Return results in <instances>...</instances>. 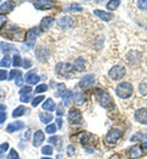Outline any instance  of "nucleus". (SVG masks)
Here are the masks:
<instances>
[{
  "label": "nucleus",
  "mask_w": 147,
  "mask_h": 159,
  "mask_svg": "<svg viewBox=\"0 0 147 159\" xmlns=\"http://www.w3.org/2000/svg\"><path fill=\"white\" fill-rule=\"evenodd\" d=\"M141 147H142V148H145V149L147 151V141H146V142H144V143H142V146H141Z\"/></svg>",
  "instance_id": "nucleus-54"
},
{
  "label": "nucleus",
  "mask_w": 147,
  "mask_h": 159,
  "mask_svg": "<svg viewBox=\"0 0 147 159\" xmlns=\"http://www.w3.org/2000/svg\"><path fill=\"white\" fill-rule=\"evenodd\" d=\"M63 114H64V104L63 103H60V104L57 107V115L60 118Z\"/></svg>",
  "instance_id": "nucleus-42"
},
{
  "label": "nucleus",
  "mask_w": 147,
  "mask_h": 159,
  "mask_svg": "<svg viewBox=\"0 0 147 159\" xmlns=\"http://www.w3.org/2000/svg\"><path fill=\"white\" fill-rule=\"evenodd\" d=\"M0 48H1V50L5 54H9V53H14V54L16 53V54H19V50L14 45H11L9 43H0Z\"/></svg>",
  "instance_id": "nucleus-24"
},
{
  "label": "nucleus",
  "mask_w": 147,
  "mask_h": 159,
  "mask_svg": "<svg viewBox=\"0 0 147 159\" xmlns=\"http://www.w3.org/2000/svg\"><path fill=\"white\" fill-rule=\"evenodd\" d=\"M6 118H7V115H6V111H0V124L5 122Z\"/></svg>",
  "instance_id": "nucleus-46"
},
{
  "label": "nucleus",
  "mask_w": 147,
  "mask_h": 159,
  "mask_svg": "<svg viewBox=\"0 0 147 159\" xmlns=\"http://www.w3.org/2000/svg\"><path fill=\"white\" fill-rule=\"evenodd\" d=\"M7 149H9V143H7V142L0 144V158L2 157V153H5Z\"/></svg>",
  "instance_id": "nucleus-39"
},
{
  "label": "nucleus",
  "mask_w": 147,
  "mask_h": 159,
  "mask_svg": "<svg viewBox=\"0 0 147 159\" xmlns=\"http://www.w3.org/2000/svg\"><path fill=\"white\" fill-rule=\"evenodd\" d=\"M145 67H146V70H147V58H146V60H145Z\"/></svg>",
  "instance_id": "nucleus-55"
},
{
  "label": "nucleus",
  "mask_w": 147,
  "mask_h": 159,
  "mask_svg": "<svg viewBox=\"0 0 147 159\" xmlns=\"http://www.w3.org/2000/svg\"><path fill=\"white\" fill-rule=\"evenodd\" d=\"M147 139V130H142V131H137L136 134H134L130 137V141L131 142H139V141H144V139Z\"/></svg>",
  "instance_id": "nucleus-23"
},
{
  "label": "nucleus",
  "mask_w": 147,
  "mask_h": 159,
  "mask_svg": "<svg viewBox=\"0 0 147 159\" xmlns=\"http://www.w3.org/2000/svg\"><path fill=\"white\" fill-rule=\"evenodd\" d=\"M134 119L141 125H147V107H141L135 110Z\"/></svg>",
  "instance_id": "nucleus-6"
},
{
  "label": "nucleus",
  "mask_w": 147,
  "mask_h": 159,
  "mask_svg": "<svg viewBox=\"0 0 147 159\" xmlns=\"http://www.w3.org/2000/svg\"><path fill=\"white\" fill-rule=\"evenodd\" d=\"M20 76H22V72L19 71V70H12V71L9 72V80L10 81H14V80L19 79Z\"/></svg>",
  "instance_id": "nucleus-30"
},
{
  "label": "nucleus",
  "mask_w": 147,
  "mask_h": 159,
  "mask_svg": "<svg viewBox=\"0 0 147 159\" xmlns=\"http://www.w3.org/2000/svg\"><path fill=\"white\" fill-rule=\"evenodd\" d=\"M126 75V69L123 65H114L113 67H110V70L108 71V76L109 79L113 81H119Z\"/></svg>",
  "instance_id": "nucleus-3"
},
{
  "label": "nucleus",
  "mask_w": 147,
  "mask_h": 159,
  "mask_svg": "<svg viewBox=\"0 0 147 159\" xmlns=\"http://www.w3.org/2000/svg\"><path fill=\"white\" fill-rule=\"evenodd\" d=\"M66 151H67L66 153H67V156H69V157H71V156H74V154H75V152H76V149H75V147H74L72 144H70V146H67V147H66Z\"/></svg>",
  "instance_id": "nucleus-41"
},
{
  "label": "nucleus",
  "mask_w": 147,
  "mask_h": 159,
  "mask_svg": "<svg viewBox=\"0 0 147 159\" xmlns=\"http://www.w3.org/2000/svg\"><path fill=\"white\" fill-rule=\"evenodd\" d=\"M6 110V105L5 104H0V111H5Z\"/></svg>",
  "instance_id": "nucleus-52"
},
{
  "label": "nucleus",
  "mask_w": 147,
  "mask_h": 159,
  "mask_svg": "<svg viewBox=\"0 0 147 159\" xmlns=\"http://www.w3.org/2000/svg\"><path fill=\"white\" fill-rule=\"evenodd\" d=\"M41 152H42L43 156H52V154H53V152H54V149H53V147H52V146H44Z\"/></svg>",
  "instance_id": "nucleus-34"
},
{
  "label": "nucleus",
  "mask_w": 147,
  "mask_h": 159,
  "mask_svg": "<svg viewBox=\"0 0 147 159\" xmlns=\"http://www.w3.org/2000/svg\"><path fill=\"white\" fill-rule=\"evenodd\" d=\"M42 108L43 110H45V111H54L55 108H57V105H55L54 100L52 99V98H47V99L43 102Z\"/></svg>",
  "instance_id": "nucleus-21"
},
{
  "label": "nucleus",
  "mask_w": 147,
  "mask_h": 159,
  "mask_svg": "<svg viewBox=\"0 0 147 159\" xmlns=\"http://www.w3.org/2000/svg\"><path fill=\"white\" fill-rule=\"evenodd\" d=\"M11 64H12V62H11V58H10L9 55H5L2 59L0 60V66H1L2 69H4V67H5V69L9 67Z\"/></svg>",
  "instance_id": "nucleus-28"
},
{
  "label": "nucleus",
  "mask_w": 147,
  "mask_h": 159,
  "mask_svg": "<svg viewBox=\"0 0 147 159\" xmlns=\"http://www.w3.org/2000/svg\"><path fill=\"white\" fill-rule=\"evenodd\" d=\"M41 33H42V30H41V28H37V27L31 28V30L26 33V43H27L30 47H32V45L34 44L36 39H37V37L41 36Z\"/></svg>",
  "instance_id": "nucleus-7"
},
{
  "label": "nucleus",
  "mask_w": 147,
  "mask_h": 159,
  "mask_svg": "<svg viewBox=\"0 0 147 159\" xmlns=\"http://www.w3.org/2000/svg\"><path fill=\"white\" fill-rule=\"evenodd\" d=\"M31 100V94H27V96H21V102L23 103H28Z\"/></svg>",
  "instance_id": "nucleus-47"
},
{
  "label": "nucleus",
  "mask_w": 147,
  "mask_h": 159,
  "mask_svg": "<svg viewBox=\"0 0 147 159\" xmlns=\"http://www.w3.org/2000/svg\"><path fill=\"white\" fill-rule=\"evenodd\" d=\"M42 102H44V96H38V97H36L34 99H32L31 104H32L33 108H36V107H38Z\"/></svg>",
  "instance_id": "nucleus-35"
},
{
  "label": "nucleus",
  "mask_w": 147,
  "mask_h": 159,
  "mask_svg": "<svg viewBox=\"0 0 147 159\" xmlns=\"http://www.w3.org/2000/svg\"><path fill=\"white\" fill-rule=\"evenodd\" d=\"M57 130H58V126H57L55 124H49V125L45 127V132H47V134H50V135L55 134Z\"/></svg>",
  "instance_id": "nucleus-33"
},
{
  "label": "nucleus",
  "mask_w": 147,
  "mask_h": 159,
  "mask_svg": "<svg viewBox=\"0 0 147 159\" xmlns=\"http://www.w3.org/2000/svg\"><path fill=\"white\" fill-rule=\"evenodd\" d=\"M47 89H48V86H47L45 83H41V84H38V86L34 88V93L41 94L43 92H47Z\"/></svg>",
  "instance_id": "nucleus-32"
},
{
  "label": "nucleus",
  "mask_w": 147,
  "mask_h": 159,
  "mask_svg": "<svg viewBox=\"0 0 147 159\" xmlns=\"http://www.w3.org/2000/svg\"><path fill=\"white\" fill-rule=\"evenodd\" d=\"M115 93L117 96L120 98V99H129L130 97H132L134 94V86L131 82L125 81V82H122L117 86L115 88Z\"/></svg>",
  "instance_id": "nucleus-1"
},
{
  "label": "nucleus",
  "mask_w": 147,
  "mask_h": 159,
  "mask_svg": "<svg viewBox=\"0 0 147 159\" xmlns=\"http://www.w3.org/2000/svg\"><path fill=\"white\" fill-rule=\"evenodd\" d=\"M25 81H26V83L27 84H37L38 86V82L41 81V77L36 74V71H30L27 75H26V77H25Z\"/></svg>",
  "instance_id": "nucleus-15"
},
{
  "label": "nucleus",
  "mask_w": 147,
  "mask_h": 159,
  "mask_svg": "<svg viewBox=\"0 0 147 159\" xmlns=\"http://www.w3.org/2000/svg\"><path fill=\"white\" fill-rule=\"evenodd\" d=\"M36 57L41 61H47L49 59V50L47 48H44V47H39L36 50Z\"/></svg>",
  "instance_id": "nucleus-17"
},
{
  "label": "nucleus",
  "mask_w": 147,
  "mask_h": 159,
  "mask_svg": "<svg viewBox=\"0 0 147 159\" xmlns=\"http://www.w3.org/2000/svg\"><path fill=\"white\" fill-rule=\"evenodd\" d=\"M55 121H57V126H58L59 129H62V126H63V120H62V118H58Z\"/></svg>",
  "instance_id": "nucleus-49"
},
{
  "label": "nucleus",
  "mask_w": 147,
  "mask_h": 159,
  "mask_svg": "<svg viewBox=\"0 0 147 159\" xmlns=\"http://www.w3.org/2000/svg\"><path fill=\"white\" fill-rule=\"evenodd\" d=\"M66 10H67V11H77V12H81V11H82V7L77 6V4H76V2H72L70 6H67V7H66Z\"/></svg>",
  "instance_id": "nucleus-36"
},
{
  "label": "nucleus",
  "mask_w": 147,
  "mask_h": 159,
  "mask_svg": "<svg viewBox=\"0 0 147 159\" xmlns=\"http://www.w3.org/2000/svg\"><path fill=\"white\" fill-rule=\"evenodd\" d=\"M80 142H81V144L85 146V147L93 146V144L97 143V137L94 135L90 134V132H84L82 136H81V139H80Z\"/></svg>",
  "instance_id": "nucleus-9"
},
{
  "label": "nucleus",
  "mask_w": 147,
  "mask_h": 159,
  "mask_svg": "<svg viewBox=\"0 0 147 159\" xmlns=\"http://www.w3.org/2000/svg\"><path fill=\"white\" fill-rule=\"evenodd\" d=\"M39 120L42 121L43 124H49L53 120V115L48 114V113H41L39 114Z\"/></svg>",
  "instance_id": "nucleus-27"
},
{
  "label": "nucleus",
  "mask_w": 147,
  "mask_h": 159,
  "mask_svg": "<svg viewBox=\"0 0 147 159\" xmlns=\"http://www.w3.org/2000/svg\"><path fill=\"white\" fill-rule=\"evenodd\" d=\"M22 64H23V60L21 59V57L19 54H15L14 55V59H12V65L15 67H20Z\"/></svg>",
  "instance_id": "nucleus-31"
},
{
  "label": "nucleus",
  "mask_w": 147,
  "mask_h": 159,
  "mask_svg": "<svg viewBox=\"0 0 147 159\" xmlns=\"http://www.w3.org/2000/svg\"><path fill=\"white\" fill-rule=\"evenodd\" d=\"M122 136H123V132L119 129H112V130H109L104 137L105 144H108V146H115L118 143V141L122 139Z\"/></svg>",
  "instance_id": "nucleus-2"
},
{
  "label": "nucleus",
  "mask_w": 147,
  "mask_h": 159,
  "mask_svg": "<svg viewBox=\"0 0 147 159\" xmlns=\"http://www.w3.org/2000/svg\"><path fill=\"white\" fill-rule=\"evenodd\" d=\"M60 97H62V99H63L64 105H67V104H70V102L74 98V93H72L71 91H69V89H65Z\"/></svg>",
  "instance_id": "nucleus-25"
},
{
  "label": "nucleus",
  "mask_w": 147,
  "mask_h": 159,
  "mask_svg": "<svg viewBox=\"0 0 147 159\" xmlns=\"http://www.w3.org/2000/svg\"><path fill=\"white\" fill-rule=\"evenodd\" d=\"M122 4V1L120 0H115V1H109L108 4H107V9L108 10H110V11H113V10H115L117 7H119V5Z\"/></svg>",
  "instance_id": "nucleus-29"
},
{
  "label": "nucleus",
  "mask_w": 147,
  "mask_h": 159,
  "mask_svg": "<svg viewBox=\"0 0 147 159\" xmlns=\"http://www.w3.org/2000/svg\"><path fill=\"white\" fill-rule=\"evenodd\" d=\"M93 82H94V75H92V74L91 75H85L79 82V87L80 88H87V87L92 86Z\"/></svg>",
  "instance_id": "nucleus-14"
},
{
  "label": "nucleus",
  "mask_w": 147,
  "mask_h": 159,
  "mask_svg": "<svg viewBox=\"0 0 147 159\" xmlns=\"http://www.w3.org/2000/svg\"><path fill=\"white\" fill-rule=\"evenodd\" d=\"M98 102L103 108H109L113 104V99L107 91H101V93L98 94Z\"/></svg>",
  "instance_id": "nucleus-8"
},
{
  "label": "nucleus",
  "mask_w": 147,
  "mask_h": 159,
  "mask_svg": "<svg viewBox=\"0 0 147 159\" xmlns=\"http://www.w3.org/2000/svg\"><path fill=\"white\" fill-rule=\"evenodd\" d=\"M31 92H32V88H31L30 86H25V87H22L21 89H20V94H21V96L31 94Z\"/></svg>",
  "instance_id": "nucleus-38"
},
{
  "label": "nucleus",
  "mask_w": 147,
  "mask_h": 159,
  "mask_svg": "<svg viewBox=\"0 0 147 159\" xmlns=\"http://www.w3.org/2000/svg\"><path fill=\"white\" fill-rule=\"evenodd\" d=\"M33 6L38 10H49L54 6V1H52V0H36V1H33Z\"/></svg>",
  "instance_id": "nucleus-10"
},
{
  "label": "nucleus",
  "mask_w": 147,
  "mask_h": 159,
  "mask_svg": "<svg viewBox=\"0 0 147 159\" xmlns=\"http://www.w3.org/2000/svg\"><path fill=\"white\" fill-rule=\"evenodd\" d=\"M15 9V2L12 1H4L0 5V15H6L12 12V10Z\"/></svg>",
  "instance_id": "nucleus-13"
},
{
  "label": "nucleus",
  "mask_w": 147,
  "mask_h": 159,
  "mask_svg": "<svg viewBox=\"0 0 147 159\" xmlns=\"http://www.w3.org/2000/svg\"><path fill=\"white\" fill-rule=\"evenodd\" d=\"M30 136H31V130H27V131H26V134H23V139H30Z\"/></svg>",
  "instance_id": "nucleus-51"
},
{
  "label": "nucleus",
  "mask_w": 147,
  "mask_h": 159,
  "mask_svg": "<svg viewBox=\"0 0 147 159\" xmlns=\"http://www.w3.org/2000/svg\"><path fill=\"white\" fill-rule=\"evenodd\" d=\"M146 31H147V25H146Z\"/></svg>",
  "instance_id": "nucleus-57"
},
{
  "label": "nucleus",
  "mask_w": 147,
  "mask_h": 159,
  "mask_svg": "<svg viewBox=\"0 0 147 159\" xmlns=\"http://www.w3.org/2000/svg\"><path fill=\"white\" fill-rule=\"evenodd\" d=\"M67 120L71 125H80V124H82V114L79 109L71 108L67 113Z\"/></svg>",
  "instance_id": "nucleus-5"
},
{
  "label": "nucleus",
  "mask_w": 147,
  "mask_h": 159,
  "mask_svg": "<svg viewBox=\"0 0 147 159\" xmlns=\"http://www.w3.org/2000/svg\"><path fill=\"white\" fill-rule=\"evenodd\" d=\"M41 159H52V158H47V157H43V158H41Z\"/></svg>",
  "instance_id": "nucleus-56"
},
{
  "label": "nucleus",
  "mask_w": 147,
  "mask_h": 159,
  "mask_svg": "<svg viewBox=\"0 0 147 159\" xmlns=\"http://www.w3.org/2000/svg\"><path fill=\"white\" fill-rule=\"evenodd\" d=\"M74 19L72 17H70V16H64L62 17L60 20L58 21V25H59V27L60 28H63V30H67V28H72L74 27Z\"/></svg>",
  "instance_id": "nucleus-12"
},
{
  "label": "nucleus",
  "mask_w": 147,
  "mask_h": 159,
  "mask_svg": "<svg viewBox=\"0 0 147 159\" xmlns=\"http://www.w3.org/2000/svg\"><path fill=\"white\" fill-rule=\"evenodd\" d=\"M22 66H23L25 69H30V67L32 66V62H31V60H30V59H25V60H23V64H22Z\"/></svg>",
  "instance_id": "nucleus-45"
},
{
  "label": "nucleus",
  "mask_w": 147,
  "mask_h": 159,
  "mask_svg": "<svg viewBox=\"0 0 147 159\" xmlns=\"http://www.w3.org/2000/svg\"><path fill=\"white\" fill-rule=\"evenodd\" d=\"M26 111H28L27 108L23 107V105H20V107H17V108L12 111V118H20V116H22V115H25Z\"/></svg>",
  "instance_id": "nucleus-26"
},
{
  "label": "nucleus",
  "mask_w": 147,
  "mask_h": 159,
  "mask_svg": "<svg viewBox=\"0 0 147 159\" xmlns=\"http://www.w3.org/2000/svg\"><path fill=\"white\" fill-rule=\"evenodd\" d=\"M74 71V66L69 62H58L55 66V72L60 76H66L69 77Z\"/></svg>",
  "instance_id": "nucleus-4"
},
{
  "label": "nucleus",
  "mask_w": 147,
  "mask_h": 159,
  "mask_svg": "<svg viewBox=\"0 0 147 159\" xmlns=\"http://www.w3.org/2000/svg\"><path fill=\"white\" fill-rule=\"evenodd\" d=\"M6 159H20V156H19L17 151H15V149H10V152H9V154H7Z\"/></svg>",
  "instance_id": "nucleus-37"
},
{
  "label": "nucleus",
  "mask_w": 147,
  "mask_h": 159,
  "mask_svg": "<svg viewBox=\"0 0 147 159\" xmlns=\"http://www.w3.org/2000/svg\"><path fill=\"white\" fill-rule=\"evenodd\" d=\"M49 141V143H54V144H59L60 142V137H58V136H53V137H50V139H48Z\"/></svg>",
  "instance_id": "nucleus-44"
},
{
  "label": "nucleus",
  "mask_w": 147,
  "mask_h": 159,
  "mask_svg": "<svg viewBox=\"0 0 147 159\" xmlns=\"http://www.w3.org/2000/svg\"><path fill=\"white\" fill-rule=\"evenodd\" d=\"M43 142H44V132L42 130H37L33 135V146L39 147Z\"/></svg>",
  "instance_id": "nucleus-18"
},
{
  "label": "nucleus",
  "mask_w": 147,
  "mask_h": 159,
  "mask_svg": "<svg viewBox=\"0 0 147 159\" xmlns=\"http://www.w3.org/2000/svg\"><path fill=\"white\" fill-rule=\"evenodd\" d=\"M127 154L131 159H140L144 154V151H142V147L141 146H134L131 148H129L127 151Z\"/></svg>",
  "instance_id": "nucleus-11"
},
{
  "label": "nucleus",
  "mask_w": 147,
  "mask_h": 159,
  "mask_svg": "<svg viewBox=\"0 0 147 159\" xmlns=\"http://www.w3.org/2000/svg\"><path fill=\"white\" fill-rule=\"evenodd\" d=\"M74 70L75 71H77V72H81V71H84L85 67H86V61L82 57H79L77 59L74 61Z\"/></svg>",
  "instance_id": "nucleus-20"
},
{
  "label": "nucleus",
  "mask_w": 147,
  "mask_h": 159,
  "mask_svg": "<svg viewBox=\"0 0 147 159\" xmlns=\"http://www.w3.org/2000/svg\"><path fill=\"white\" fill-rule=\"evenodd\" d=\"M2 98H5V92L2 89H0V99H2Z\"/></svg>",
  "instance_id": "nucleus-53"
},
{
  "label": "nucleus",
  "mask_w": 147,
  "mask_h": 159,
  "mask_svg": "<svg viewBox=\"0 0 147 159\" xmlns=\"http://www.w3.org/2000/svg\"><path fill=\"white\" fill-rule=\"evenodd\" d=\"M25 127V124L22 121H14V122H10L7 126H6V132L9 134H12V132H16V131H20Z\"/></svg>",
  "instance_id": "nucleus-16"
},
{
  "label": "nucleus",
  "mask_w": 147,
  "mask_h": 159,
  "mask_svg": "<svg viewBox=\"0 0 147 159\" xmlns=\"http://www.w3.org/2000/svg\"><path fill=\"white\" fill-rule=\"evenodd\" d=\"M9 72L5 70H0V81H5L6 79H9Z\"/></svg>",
  "instance_id": "nucleus-43"
},
{
  "label": "nucleus",
  "mask_w": 147,
  "mask_h": 159,
  "mask_svg": "<svg viewBox=\"0 0 147 159\" xmlns=\"http://www.w3.org/2000/svg\"><path fill=\"white\" fill-rule=\"evenodd\" d=\"M5 22H6V16L5 15H0V27L4 26Z\"/></svg>",
  "instance_id": "nucleus-48"
},
{
  "label": "nucleus",
  "mask_w": 147,
  "mask_h": 159,
  "mask_svg": "<svg viewBox=\"0 0 147 159\" xmlns=\"http://www.w3.org/2000/svg\"><path fill=\"white\" fill-rule=\"evenodd\" d=\"M93 14H94L97 17H99L101 20H103L104 22H109V21L113 19V15H112V14H109V12H107V11H103V10H94Z\"/></svg>",
  "instance_id": "nucleus-19"
},
{
  "label": "nucleus",
  "mask_w": 147,
  "mask_h": 159,
  "mask_svg": "<svg viewBox=\"0 0 147 159\" xmlns=\"http://www.w3.org/2000/svg\"><path fill=\"white\" fill-rule=\"evenodd\" d=\"M22 82H23V81H22V76H20L19 79L15 80V84H16V86H21Z\"/></svg>",
  "instance_id": "nucleus-50"
},
{
  "label": "nucleus",
  "mask_w": 147,
  "mask_h": 159,
  "mask_svg": "<svg viewBox=\"0 0 147 159\" xmlns=\"http://www.w3.org/2000/svg\"><path fill=\"white\" fill-rule=\"evenodd\" d=\"M76 103L77 104H84L85 100H86V97H85L82 93H79V94H76Z\"/></svg>",
  "instance_id": "nucleus-40"
},
{
  "label": "nucleus",
  "mask_w": 147,
  "mask_h": 159,
  "mask_svg": "<svg viewBox=\"0 0 147 159\" xmlns=\"http://www.w3.org/2000/svg\"><path fill=\"white\" fill-rule=\"evenodd\" d=\"M53 23H54V19H53V17H50V16H45V17H43L42 21H41V30H42V31L49 30V28L52 27Z\"/></svg>",
  "instance_id": "nucleus-22"
}]
</instances>
